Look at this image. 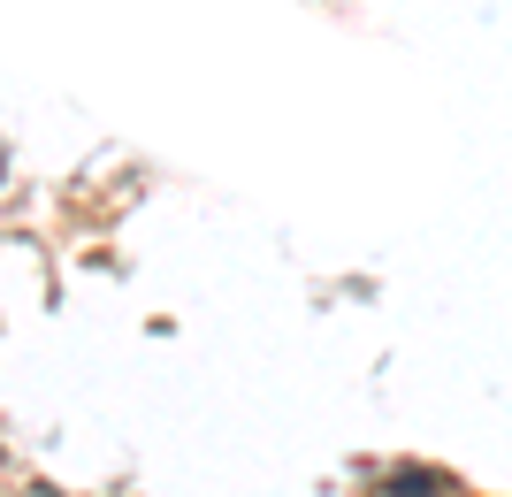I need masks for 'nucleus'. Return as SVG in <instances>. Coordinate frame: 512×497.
<instances>
[]
</instances>
